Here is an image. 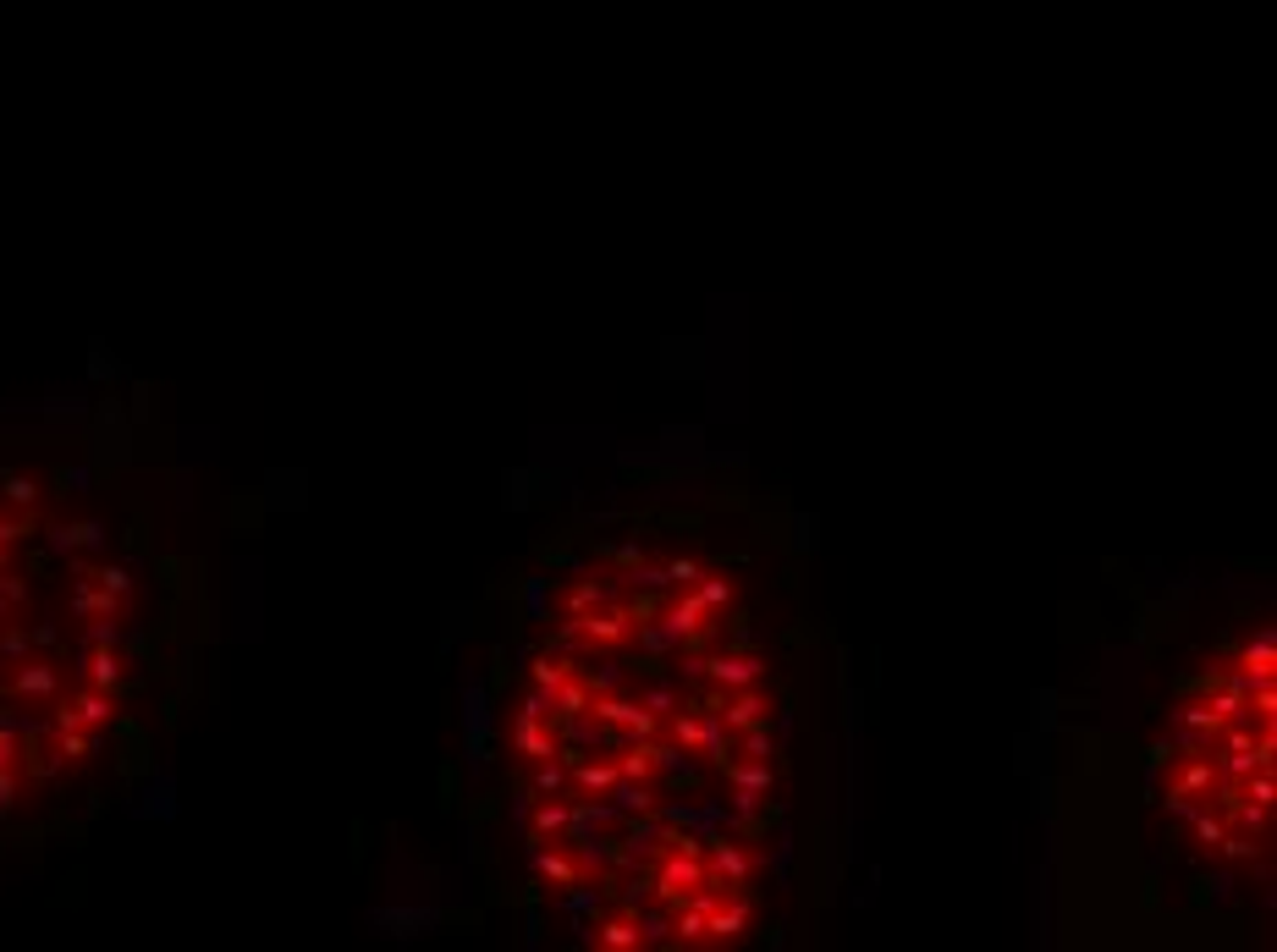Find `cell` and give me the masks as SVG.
<instances>
[{
    "mask_svg": "<svg viewBox=\"0 0 1277 952\" xmlns=\"http://www.w3.org/2000/svg\"><path fill=\"white\" fill-rule=\"evenodd\" d=\"M0 479H6V474H0Z\"/></svg>",
    "mask_w": 1277,
    "mask_h": 952,
    "instance_id": "8992f818",
    "label": "cell"
},
{
    "mask_svg": "<svg viewBox=\"0 0 1277 952\" xmlns=\"http://www.w3.org/2000/svg\"><path fill=\"white\" fill-rule=\"evenodd\" d=\"M12 804H17V777H12V766H6L0 771V815H6Z\"/></svg>",
    "mask_w": 1277,
    "mask_h": 952,
    "instance_id": "277c9868",
    "label": "cell"
},
{
    "mask_svg": "<svg viewBox=\"0 0 1277 952\" xmlns=\"http://www.w3.org/2000/svg\"><path fill=\"white\" fill-rule=\"evenodd\" d=\"M0 495H6L12 507H34V501H39V485H34V479H22V474H6V479H0Z\"/></svg>",
    "mask_w": 1277,
    "mask_h": 952,
    "instance_id": "7a4b0ae2",
    "label": "cell"
},
{
    "mask_svg": "<svg viewBox=\"0 0 1277 952\" xmlns=\"http://www.w3.org/2000/svg\"><path fill=\"white\" fill-rule=\"evenodd\" d=\"M12 694H17V699H50L55 694V666L22 661L17 672H12Z\"/></svg>",
    "mask_w": 1277,
    "mask_h": 952,
    "instance_id": "6da1fadb",
    "label": "cell"
},
{
    "mask_svg": "<svg viewBox=\"0 0 1277 952\" xmlns=\"http://www.w3.org/2000/svg\"><path fill=\"white\" fill-rule=\"evenodd\" d=\"M0 540H6V545L17 540V518H6V512H0Z\"/></svg>",
    "mask_w": 1277,
    "mask_h": 952,
    "instance_id": "5b68a950",
    "label": "cell"
},
{
    "mask_svg": "<svg viewBox=\"0 0 1277 952\" xmlns=\"http://www.w3.org/2000/svg\"><path fill=\"white\" fill-rule=\"evenodd\" d=\"M116 678H121V661H116V655H88V682H94V688H105V694H111V688H116Z\"/></svg>",
    "mask_w": 1277,
    "mask_h": 952,
    "instance_id": "3957f363",
    "label": "cell"
}]
</instances>
